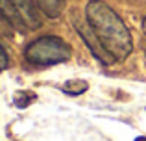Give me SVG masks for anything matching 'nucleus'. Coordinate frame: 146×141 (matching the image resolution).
Segmentation results:
<instances>
[{"label": "nucleus", "instance_id": "9d476101", "mask_svg": "<svg viewBox=\"0 0 146 141\" xmlns=\"http://www.w3.org/2000/svg\"><path fill=\"white\" fill-rule=\"evenodd\" d=\"M143 32L146 33V17H144V21H143Z\"/></svg>", "mask_w": 146, "mask_h": 141}, {"label": "nucleus", "instance_id": "7ed1b4c3", "mask_svg": "<svg viewBox=\"0 0 146 141\" xmlns=\"http://www.w3.org/2000/svg\"><path fill=\"white\" fill-rule=\"evenodd\" d=\"M13 4H15V7H17V13H19V17H21L24 28L37 30L43 24V21H41V17H39V7L35 6L33 0H13Z\"/></svg>", "mask_w": 146, "mask_h": 141}, {"label": "nucleus", "instance_id": "f03ea898", "mask_svg": "<svg viewBox=\"0 0 146 141\" xmlns=\"http://www.w3.org/2000/svg\"><path fill=\"white\" fill-rule=\"evenodd\" d=\"M72 56V48L65 39L57 35H43L28 43L24 48V58L32 65L50 67L57 63L68 61Z\"/></svg>", "mask_w": 146, "mask_h": 141}, {"label": "nucleus", "instance_id": "6e6552de", "mask_svg": "<svg viewBox=\"0 0 146 141\" xmlns=\"http://www.w3.org/2000/svg\"><path fill=\"white\" fill-rule=\"evenodd\" d=\"M13 30H15L13 24H11V22L0 13V35H7V37H9L11 33H13Z\"/></svg>", "mask_w": 146, "mask_h": 141}, {"label": "nucleus", "instance_id": "1a4fd4ad", "mask_svg": "<svg viewBox=\"0 0 146 141\" xmlns=\"http://www.w3.org/2000/svg\"><path fill=\"white\" fill-rule=\"evenodd\" d=\"M7 65H9V58H7V54H6V50H4V47L0 45V71H4Z\"/></svg>", "mask_w": 146, "mask_h": 141}, {"label": "nucleus", "instance_id": "0eeeda50", "mask_svg": "<svg viewBox=\"0 0 146 141\" xmlns=\"http://www.w3.org/2000/svg\"><path fill=\"white\" fill-rule=\"evenodd\" d=\"M87 82L85 80H68L67 84L63 86V91L67 95H82L87 91Z\"/></svg>", "mask_w": 146, "mask_h": 141}, {"label": "nucleus", "instance_id": "423d86ee", "mask_svg": "<svg viewBox=\"0 0 146 141\" xmlns=\"http://www.w3.org/2000/svg\"><path fill=\"white\" fill-rule=\"evenodd\" d=\"M0 13L13 24V28L24 30V24H22L21 17H19V13H17V7H15L13 0H0Z\"/></svg>", "mask_w": 146, "mask_h": 141}, {"label": "nucleus", "instance_id": "39448f33", "mask_svg": "<svg viewBox=\"0 0 146 141\" xmlns=\"http://www.w3.org/2000/svg\"><path fill=\"white\" fill-rule=\"evenodd\" d=\"M48 19H57L65 9V0H33Z\"/></svg>", "mask_w": 146, "mask_h": 141}, {"label": "nucleus", "instance_id": "f257e3e1", "mask_svg": "<svg viewBox=\"0 0 146 141\" xmlns=\"http://www.w3.org/2000/svg\"><path fill=\"white\" fill-rule=\"evenodd\" d=\"M87 24L107 54L115 61H124L133 50V41L126 22L104 0H89L85 7Z\"/></svg>", "mask_w": 146, "mask_h": 141}, {"label": "nucleus", "instance_id": "20e7f679", "mask_svg": "<svg viewBox=\"0 0 146 141\" xmlns=\"http://www.w3.org/2000/svg\"><path fill=\"white\" fill-rule=\"evenodd\" d=\"M74 24H76V22H74ZM76 26H78V32H80V35L83 37V41L87 43L89 50L93 52V56L98 59V61H102L104 65H111V63H115V59L111 58V56L107 54V50L102 47V45H100V41L96 39V35L93 33V30H91V28L87 30L85 26H82V24H76ZM87 26H89V24H87Z\"/></svg>", "mask_w": 146, "mask_h": 141}, {"label": "nucleus", "instance_id": "9b49d317", "mask_svg": "<svg viewBox=\"0 0 146 141\" xmlns=\"http://www.w3.org/2000/svg\"><path fill=\"white\" fill-rule=\"evenodd\" d=\"M137 141H146V138H139V139H137Z\"/></svg>", "mask_w": 146, "mask_h": 141}]
</instances>
